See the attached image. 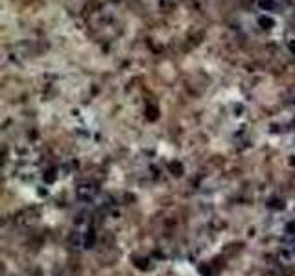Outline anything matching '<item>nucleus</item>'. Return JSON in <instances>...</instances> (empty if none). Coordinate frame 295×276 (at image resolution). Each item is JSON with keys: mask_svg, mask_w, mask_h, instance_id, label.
I'll use <instances>...</instances> for the list:
<instances>
[{"mask_svg": "<svg viewBox=\"0 0 295 276\" xmlns=\"http://www.w3.org/2000/svg\"><path fill=\"white\" fill-rule=\"evenodd\" d=\"M96 195H98V188L94 186V184H91V182L79 184L76 190V197L77 201H81V203H91Z\"/></svg>", "mask_w": 295, "mask_h": 276, "instance_id": "f257e3e1", "label": "nucleus"}, {"mask_svg": "<svg viewBox=\"0 0 295 276\" xmlns=\"http://www.w3.org/2000/svg\"><path fill=\"white\" fill-rule=\"evenodd\" d=\"M260 7H264L266 11H277V9H279V6L275 4L273 0H262V2H260Z\"/></svg>", "mask_w": 295, "mask_h": 276, "instance_id": "7ed1b4c3", "label": "nucleus"}, {"mask_svg": "<svg viewBox=\"0 0 295 276\" xmlns=\"http://www.w3.org/2000/svg\"><path fill=\"white\" fill-rule=\"evenodd\" d=\"M94 240H96L94 232H89V234L85 236V245H87V247H92V245H94Z\"/></svg>", "mask_w": 295, "mask_h": 276, "instance_id": "20e7f679", "label": "nucleus"}, {"mask_svg": "<svg viewBox=\"0 0 295 276\" xmlns=\"http://www.w3.org/2000/svg\"><path fill=\"white\" fill-rule=\"evenodd\" d=\"M170 168H172L174 175H181V173H183V166H181V164H172Z\"/></svg>", "mask_w": 295, "mask_h": 276, "instance_id": "423d86ee", "label": "nucleus"}, {"mask_svg": "<svg viewBox=\"0 0 295 276\" xmlns=\"http://www.w3.org/2000/svg\"><path fill=\"white\" fill-rule=\"evenodd\" d=\"M36 219H37L36 210H26V212L17 215V223H19V225H28V223H32V221H36Z\"/></svg>", "mask_w": 295, "mask_h": 276, "instance_id": "f03ea898", "label": "nucleus"}, {"mask_svg": "<svg viewBox=\"0 0 295 276\" xmlns=\"http://www.w3.org/2000/svg\"><path fill=\"white\" fill-rule=\"evenodd\" d=\"M260 24H262V28H271L273 19H269V17H262V19H260Z\"/></svg>", "mask_w": 295, "mask_h": 276, "instance_id": "39448f33", "label": "nucleus"}]
</instances>
